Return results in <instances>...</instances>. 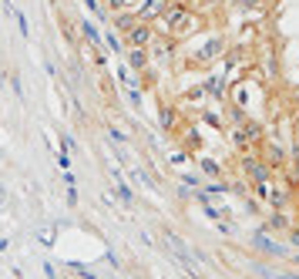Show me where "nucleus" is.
<instances>
[{
    "instance_id": "nucleus-1",
    "label": "nucleus",
    "mask_w": 299,
    "mask_h": 279,
    "mask_svg": "<svg viewBox=\"0 0 299 279\" xmlns=\"http://www.w3.org/2000/svg\"><path fill=\"white\" fill-rule=\"evenodd\" d=\"M165 7H168V0H145L141 10H138V17L151 20V17H158V14H165Z\"/></svg>"
},
{
    "instance_id": "nucleus-2",
    "label": "nucleus",
    "mask_w": 299,
    "mask_h": 279,
    "mask_svg": "<svg viewBox=\"0 0 299 279\" xmlns=\"http://www.w3.org/2000/svg\"><path fill=\"white\" fill-rule=\"evenodd\" d=\"M128 41L141 51V47H145V44L151 41V37H148V27H131V30H128Z\"/></svg>"
},
{
    "instance_id": "nucleus-3",
    "label": "nucleus",
    "mask_w": 299,
    "mask_h": 279,
    "mask_svg": "<svg viewBox=\"0 0 299 279\" xmlns=\"http://www.w3.org/2000/svg\"><path fill=\"white\" fill-rule=\"evenodd\" d=\"M168 14V27H182L185 24V7H165Z\"/></svg>"
},
{
    "instance_id": "nucleus-4",
    "label": "nucleus",
    "mask_w": 299,
    "mask_h": 279,
    "mask_svg": "<svg viewBox=\"0 0 299 279\" xmlns=\"http://www.w3.org/2000/svg\"><path fill=\"white\" fill-rule=\"evenodd\" d=\"M255 246H259V249H266V252H276V256H286V249H282V246H276V242H269L266 235H255Z\"/></svg>"
},
{
    "instance_id": "nucleus-5",
    "label": "nucleus",
    "mask_w": 299,
    "mask_h": 279,
    "mask_svg": "<svg viewBox=\"0 0 299 279\" xmlns=\"http://www.w3.org/2000/svg\"><path fill=\"white\" fill-rule=\"evenodd\" d=\"M245 172H249V178H255V182H266V168L255 165V162H245Z\"/></svg>"
},
{
    "instance_id": "nucleus-6",
    "label": "nucleus",
    "mask_w": 299,
    "mask_h": 279,
    "mask_svg": "<svg viewBox=\"0 0 299 279\" xmlns=\"http://www.w3.org/2000/svg\"><path fill=\"white\" fill-rule=\"evenodd\" d=\"M81 34H84V37L91 41L94 47H98V41H101V34H98V30H94V24H88V20H84V24H81Z\"/></svg>"
},
{
    "instance_id": "nucleus-7",
    "label": "nucleus",
    "mask_w": 299,
    "mask_h": 279,
    "mask_svg": "<svg viewBox=\"0 0 299 279\" xmlns=\"http://www.w3.org/2000/svg\"><path fill=\"white\" fill-rule=\"evenodd\" d=\"M118 195H121V202H124V205H135V198H131L128 185H124V182H121V175H118Z\"/></svg>"
},
{
    "instance_id": "nucleus-8",
    "label": "nucleus",
    "mask_w": 299,
    "mask_h": 279,
    "mask_svg": "<svg viewBox=\"0 0 299 279\" xmlns=\"http://www.w3.org/2000/svg\"><path fill=\"white\" fill-rule=\"evenodd\" d=\"M131 64L141 71V67H145V51H138V47H135V51H131Z\"/></svg>"
},
{
    "instance_id": "nucleus-9",
    "label": "nucleus",
    "mask_w": 299,
    "mask_h": 279,
    "mask_svg": "<svg viewBox=\"0 0 299 279\" xmlns=\"http://www.w3.org/2000/svg\"><path fill=\"white\" fill-rule=\"evenodd\" d=\"M88 4V10H91L94 17H104V10H101V4H98V0H84Z\"/></svg>"
},
{
    "instance_id": "nucleus-10",
    "label": "nucleus",
    "mask_w": 299,
    "mask_h": 279,
    "mask_svg": "<svg viewBox=\"0 0 299 279\" xmlns=\"http://www.w3.org/2000/svg\"><path fill=\"white\" fill-rule=\"evenodd\" d=\"M104 41H108V47H111V51H114V54H118V51H121V41H118V37H114V34H108V37H104Z\"/></svg>"
},
{
    "instance_id": "nucleus-11",
    "label": "nucleus",
    "mask_w": 299,
    "mask_h": 279,
    "mask_svg": "<svg viewBox=\"0 0 299 279\" xmlns=\"http://www.w3.org/2000/svg\"><path fill=\"white\" fill-rule=\"evenodd\" d=\"M202 168H205V172H208V175H219V165H215V162H202Z\"/></svg>"
},
{
    "instance_id": "nucleus-12",
    "label": "nucleus",
    "mask_w": 299,
    "mask_h": 279,
    "mask_svg": "<svg viewBox=\"0 0 299 279\" xmlns=\"http://www.w3.org/2000/svg\"><path fill=\"white\" fill-rule=\"evenodd\" d=\"M74 272H77V276H84V279H94V272L84 269V266H77V262H74Z\"/></svg>"
},
{
    "instance_id": "nucleus-13",
    "label": "nucleus",
    "mask_w": 299,
    "mask_h": 279,
    "mask_svg": "<svg viewBox=\"0 0 299 279\" xmlns=\"http://www.w3.org/2000/svg\"><path fill=\"white\" fill-rule=\"evenodd\" d=\"M242 4H245V7H249V4H259V0H242Z\"/></svg>"
}]
</instances>
